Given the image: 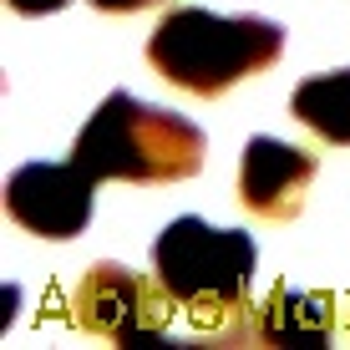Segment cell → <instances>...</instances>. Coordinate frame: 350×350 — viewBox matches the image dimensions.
<instances>
[{
    "instance_id": "obj_1",
    "label": "cell",
    "mask_w": 350,
    "mask_h": 350,
    "mask_svg": "<svg viewBox=\"0 0 350 350\" xmlns=\"http://www.w3.org/2000/svg\"><path fill=\"white\" fill-rule=\"evenodd\" d=\"M203 132L178 112L148 107L127 92H112L102 107L92 112V122L77 132V158L87 173L102 178H122V183H173L203 167Z\"/></svg>"
},
{
    "instance_id": "obj_2",
    "label": "cell",
    "mask_w": 350,
    "mask_h": 350,
    "mask_svg": "<svg viewBox=\"0 0 350 350\" xmlns=\"http://www.w3.org/2000/svg\"><path fill=\"white\" fill-rule=\"evenodd\" d=\"M284 51V26L264 16H213L203 5H183L163 16L148 41V62L183 92H224L249 71H264Z\"/></svg>"
},
{
    "instance_id": "obj_3",
    "label": "cell",
    "mask_w": 350,
    "mask_h": 350,
    "mask_svg": "<svg viewBox=\"0 0 350 350\" xmlns=\"http://www.w3.org/2000/svg\"><path fill=\"white\" fill-rule=\"evenodd\" d=\"M152 274L163 295L188 310H234L254 280V239L244 228L173 219L152 244Z\"/></svg>"
},
{
    "instance_id": "obj_4",
    "label": "cell",
    "mask_w": 350,
    "mask_h": 350,
    "mask_svg": "<svg viewBox=\"0 0 350 350\" xmlns=\"http://www.w3.org/2000/svg\"><path fill=\"white\" fill-rule=\"evenodd\" d=\"M92 188L96 178L71 163H26L5 183V213L41 239H77L92 224Z\"/></svg>"
},
{
    "instance_id": "obj_5",
    "label": "cell",
    "mask_w": 350,
    "mask_h": 350,
    "mask_svg": "<svg viewBox=\"0 0 350 350\" xmlns=\"http://www.w3.org/2000/svg\"><path fill=\"white\" fill-rule=\"evenodd\" d=\"M77 320L87 330H102L112 340H142L167 320L163 299L152 295L137 274H127L122 264H96L77 289Z\"/></svg>"
},
{
    "instance_id": "obj_6",
    "label": "cell",
    "mask_w": 350,
    "mask_h": 350,
    "mask_svg": "<svg viewBox=\"0 0 350 350\" xmlns=\"http://www.w3.org/2000/svg\"><path fill=\"white\" fill-rule=\"evenodd\" d=\"M315 178V158L280 137H249L239 163V198L264 219H289L305 203V188Z\"/></svg>"
},
{
    "instance_id": "obj_7",
    "label": "cell",
    "mask_w": 350,
    "mask_h": 350,
    "mask_svg": "<svg viewBox=\"0 0 350 350\" xmlns=\"http://www.w3.org/2000/svg\"><path fill=\"white\" fill-rule=\"evenodd\" d=\"M295 117L325 142H350V66L325 71L295 87Z\"/></svg>"
},
{
    "instance_id": "obj_8",
    "label": "cell",
    "mask_w": 350,
    "mask_h": 350,
    "mask_svg": "<svg viewBox=\"0 0 350 350\" xmlns=\"http://www.w3.org/2000/svg\"><path fill=\"white\" fill-rule=\"evenodd\" d=\"M264 335L289 345H320L330 335V299L320 295H299V289H274L264 305Z\"/></svg>"
},
{
    "instance_id": "obj_9",
    "label": "cell",
    "mask_w": 350,
    "mask_h": 350,
    "mask_svg": "<svg viewBox=\"0 0 350 350\" xmlns=\"http://www.w3.org/2000/svg\"><path fill=\"white\" fill-rule=\"evenodd\" d=\"M10 5H16L21 16H51V10H62L66 0H10Z\"/></svg>"
},
{
    "instance_id": "obj_10",
    "label": "cell",
    "mask_w": 350,
    "mask_h": 350,
    "mask_svg": "<svg viewBox=\"0 0 350 350\" xmlns=\"http://www.w3.org/2000/svg\"><path fill=\"white\" fill-rule=\"evenodd\" d=\"M92 5H96V10H122V16H127V10H142V5H158V0H92Z\"/></svg>"
}]
</instances>
